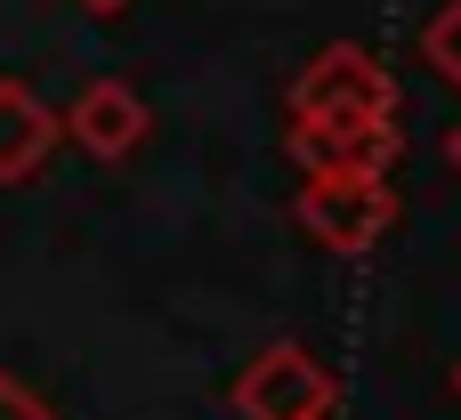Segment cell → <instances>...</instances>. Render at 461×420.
Wrapping results in <instances>:
<instances>
[{
    "label": "cell",
    "mask_w": 461,
    "mask_h": 420,
    "mask_svg": "<svg viewBox=\"0 0 461 420\" xmlns=\"http://www.w3.org/2000/svg\"><path fill=\"white\" fill-rule=\"evenodd\" d=\"M389 105H397V89H389V73L365 57V49H316L308 57V73L292 81V121L300 130H316V138H348V130H373V121H389Z\"/></svg>",
    "instance_id": "cell-1"
},
{
    "label": "cell",
    "mask_w": 461,
    "mask_h": 420,
    "mask_svg": "<svg viewBox=\"0 0 461 420\" xmlns=\"http://www.w3.org/2000/svg\"><path fill=\"white\" fill-rule=\"evenodd\" d=\"M389 210H397L389 186L365 178V170H308V186H300V219H308V235L332 243V251L381 243V235H389Z\"/></svg>",
    "instance_id": "cell-2"
},
{
    "label": "cell",
    "mask_w": 461,
    "mask_h": 420,
    "mask_svg": "<svg viewBox=\"0 0 461 420\" xmlns=\"http://www.w3.org/2000/svg\"><path fill=\"white\" fill-rule=\"evenodd\" d=\"M235 405L251 420H324L332 405V389H324V372L284 340V348H267L251 372H243V389H235Z\"/></svg>",
    "instance_id": "cell-3"
},
{
    "label": "cell",
    "mask_w": 461,
    "mask_h": 420,
    "mask_svg": "<svg viewBox=\"0 0 461 420\" xmlns=\"http://www.w3.org/2000/svg\"><path fill=\"white\" fill-rule=\"evenodd\" d=\"M65 130H73V146H81V154L122 162L130 146H146V97H138L130 81H89V89L73 97Z\"/></svg>",
    "instance_id": "cell-4"
},
{
    "label": "cell",
    "mask_w": 461,
    "mask_h": 420,
    "mask_svg": "<svg viewBox=\"0 0 461 420\" xmlns=\"http://www.w3.org/2000/svg\"><path fill=\"white\" fill-rule=\"evenodd\" d=\"M57 146V113L24 89V81H0V186L32 178Z\"/></svg>",
    "instance_id": "cell-5"
},
{
    "label": "cell",
    "mask_w": 461,
    "mask_h": 420,
    "mask_svg": "<svg viewBox=\"0 0 461 420\" xmlns=\"http://www.w3.org/2000/svg\"><path fill=\"white\" fill-rule=\"evenodd\" d=\"M421 49H429V65L461 89V0H446V8L429 16V40H421Z\"/></svg>",
    "instance_id": "cell-6"
},
{
    "label": "cell",
    "mask_w": 461,
    "mask_h": 420,
    "mask_svg": "<svg viewBox=\"0 0 461 420\" xmlns=\"http://www.w3.org/2000/svg\"><path fill=\"white\" fill-rule=\"evenodd\" d=\"M81 8H89V16H113V8H130V0H81Z\"/></svg>",
    "instance_id": "cell-7"
},
{
    "label": "cell",
    "mask_w": 461,
    "mask_h": 420,
    "mask_svg": "<svg viewBox=\"0 0 461 420\" xmlns=\"http://www.w3.org/2000/svg\"><path fill=\"white\" fill-rule=\"evenodd\" d=\"M446 154H454V170H461V121H454V138H446Z\"/></svg>",
    "instance_id": "cell-8"
},
{
    "label": "cell",
    "mask_w": 461,
    "mask_h": 420,
    "mask_svg": "<svg viewBox=\"0 0 461 420\" xmlns=\"http://www.w3.org/2000/svg\"><path fill=\"white\" fill-rule=\"evenodd\" d=\"M454 380H461V372H454Z\"/></svg>",
    "instance_id": "cell-9"
}]
</instances>
